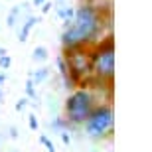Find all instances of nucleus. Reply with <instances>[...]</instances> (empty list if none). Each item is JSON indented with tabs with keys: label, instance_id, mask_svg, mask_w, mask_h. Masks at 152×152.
Here are the masks:
<instances>
[{
	"label": "nucleus",
	"instance_id": "412c9836",
	"mask_svg": "<svg viewBox=\"0 0 152 152\" xmlns=\"http://www.w3.org/2000/svg\"><path fill=\"white\" fill-rule=\"evenodd\" d=\"M44 2H45V0H32V4H34V6H42Z\"/></svg>",
	"mask_w": 152,
	"mask_h": 152
},
{
	"label": "nucleus",
	"instance_id": "aec40b11",
	"mask_svg": "<svg viewBox=\"0 0 152 152\" xmlns=\"http://www.w3.org/2000/svg\"><path fill=\"white\" fill-rule=\"evenodd\" d=\"M6 83V73H0V87Z\"/></svg>",
	"mask_w": 152,
	"mask_h": 152
},
{
	"label": "nucleus",
	"instance_id": "4468645a",
	"mask_svg": "<svg viewBox=\"0 0 152 152\" xmlns=\"http://www.w3.org/2000/svg\"><path fill=\"white\" fill-rule=\"evenodd\" d=\"M12 65V57L8 56V53H4V56H0V67L2 69H8Z\"/></svg>",
	"mask_w": 152,
	"mask_h": 152
},
{
	"label": "nucleus",
	"instance_id": "2eb2a0df",
	"mask_svg": "<svg viewBox=\"0 0 152 152\" xmlns=\"http://www.w3.org/2000/svg\"><path fill=\"white\" fill-rule=\"evenodd\" d=\"M28 105H30V99H28V97H22V99H18V101H16V111H24Z\"/></svg>",
	"mask_w": 152,
	"mask_h": 152
},
{
	"label": "nucleus",
	"instance_id": "f03ea898",
	"mask_svg": "<svg viewBox=\"0 0 152 152\" xmlns=\"http://www.w3.org/2000/svg\"><path fill=\"white\" fill-rule=\"evenodd\" d=\"M91 59V81L113 85L115 79V38L107 34L103 39L89 48Z\"/></svg>",
	"mask_w": 152,
	"mask_h": 152
},
{
	"label": "nucleus",
	"instance_id": "a211bd4d",
	"mask_svg": "<svg viewBox=\"0 0 152 152\" xmlns=\"http://www.w3.org/2000/svg\"><path fill=\"white\" fill-rule=\"evenodd\" d=\"M59 136H61V142H63V144H69V142H71V136H69L67 130H61V132H59Z\"/></svg>",
	"mask_w": 152,
	"mask_h": 152
},
{
	"label": "nucleus",
	"instance_id": "7ed1b4c3",
	"mask_svg": "<svg viewBox=\"0 0 152 152\" xmlns=\"http://www.w3.org/2000/svg\"><path fill=\"white\" fill-rule=\"evenodd\" d=\"M95 107V95L87 87H79L65 99V118L71 126H79L87 121Z\"/></svg>",
	"mask_w": 152,
	"mask_h": 152
},
{
	"label": "nucleus",
	"instance_id": "39448f33",
	"mask_svg": "<svg viewBox=\"0 0 152 152\" xmlns=\"http://www.w3.org/2000/svg\"><path fill=\"white\" fill-rule=\"evenodd\" d=\"M65 63H67L69 79L75 87H85V83L91 81V59L89 48H75V50L63 51Z\"/></svg>",
	"mask_w": 152,
	"mask_h": 152
},
{
	"label": "nucleus",
	"instance_id": "b1692460",
	"mask_svg": "<svg viewBox=\"0 0 152 152\" xmlns=\"http://www.w3.org/2000/svg\"><path fill=\"white\" fill-rule=\"evenodd\" d=\"M2 140H4V134H2V132H0V144H2Z\"/></svg>",
	"mask_w": 152,
	"mask_h": 152
},
{
	"label": "nucleus",
	"instance_id": "4be33fe9",
	"mask_svg": "<svg viewBox=\"0 0 152 152\" xmlns=\"http://www.w3.org/2000/svg\"><path fill=\"white\" fill-rule=\"evenodd\" d=\"M4 101V91H2V87H0V103Z\"/></svg>",
	"mask_w": 152,
	"mask_h": 152
},
{
	"label": "nucleus",
	"instance_id": "20e7f679",
	"mask_svg": "<svg viewBox=\"0 0 152 152\" xmlns=\"http://www.w3.org/2000/svg\"><path fill=\"white\" fill-rule=\"evenodd\" d=\"M85 132L87 136L91 138H97L101 140L105 136H111L113 134V129H115V113H113V107L109 103H101V105H95L91 115L87 117L85 121Z\"/></svg>",
	"mask_w": 152,
	"mask_h": 152
},
{
	"label": "nucleus",
	"instance_id": "ddd939ff",
	"mask_svg": "<svg viewBox=\"0 0 152 152\" xmlns=\"http://www.w3.org/2000/svg\"><path fill=\"white\" fill-rule=\"evenodd\" d=\"M39 142H42V144H44V146L48 148V152H56V146H53V142H51V140H50V138H48L45 134H42V136H39Z\"/></svg>",
	"mask_w": 152,
	"mask_h": 152
},
{
	"label": "nucleus",
	"instance_id": "1a4fd4ad",
	"mask_svg": "<svg viewBox=\"0 0 152 152\" xmlns=\"http://www.w3.org/2000/svg\"><path fill=\"white\" fill-rule=\"evenodd\" d=\"M50 69L51 67H39L36 71H30V77L34 79V83L38 85V83H42V81H45V79L50 77Z\"/></svg>",
	"mask_w": 152,
	"mask_h": 152
},
{
	"label": "nucleus",
	"instance_id": "6e6552de",
	"mask_svg": "<svg viewBox=\"0 0 152 152\" xmlns=\"http://www.w3.org/2000/svg\"><path fill=\"white\" fill-rule=\"evenodd\" d=\"M57 16L63 20V24H69L75 16V8H71V6H67V4L59 6V8H57Z\"/></svg>",
	"mask_w": 152,
	"mask_h": 152
},
{
	"label": "nucleus",
	"instance_id": "f8f14e48",
	"mask_svg": "<svg viewBox=\"0 0 152 152\" xmlns=\"http://www.w3.org/2000/svg\"><path fill=\"white\" fill-rule=\"evenodd\" d=\"M26 97H28V99H38L36 83H34V79H32V77H30L28 81H26Z\"/></svg>",
	"mask_w": 152,
	"mask_h": 152
},
{
	"label": "nucleus",
	"instance_id": "6ab92c4d",
	"mask_svg": "<svg viewBox=\"0 0 152 152\" xmlns=\"http://www.w3.org/2000/svg\"><path fill=\"white\" fill-rule=\"evenodd\" d=\"M51 8H53V2H48V0H45L44 4H42V12H44V14H48Z\"/></svg>",
	"mask_w": 152,
	"mask_h": 152
},
{
	"label": "nucleus",
	"instance_id": "9d476101",
	"mask_svg": "<svg viewBox=\"0 0 152 152\" xmlns=\"http://www.w3.org/2000/svg\"><path fill=\"white\" fill-rule=\"evenodd\" d=\"M48 57H50V51L45 45H36L34 48V53H32L34 61H48Z\"/></svg>",
	"mask_w": 152,
	"mask_h": 152
},
{
	"label": "nucleus",
	"instance_id": "9b49d317",
	"mask_svg": "<svg viewBox=\"0 0 152 152\" xmlns=\"http://www.w3.org/2000/svg\"><path fill=\"white\" fill-rule=\"evenodd\" d=\"M51 126H53L57 132H61V130H67L71 124H69V121L65 117H56L53 121H51Z\"/></svg>",
	"mask_w": 152,
	"mask_h": 152
},
{
	"label": "nucleus",
	"instance_id": "dca6fc26",
	"mask_svg": "<svg viewBox=\"0 0 152 152\" xmlns=\"http://www.w3.org/2000/svg\"><path fill=\"white\" fill-rule=\"evenodd\" d=\"M28 124H30V129H32V130H38V126H39L38 117H36V115H28Z\"/></svg>",
	"mask_w": 152,
	"mask_h": 152
},
{
	"label": "nucleus",
	"instance_id": "f257e3e1",
	"mask_svg": "<svg viewBox=\"0 0 152 152\" xmlns=\"http://www.w3.org/2000/svg\"><path fill=\"white\" fill-rule=\"evenodd\" d=\"M111 16L113 12L99 10L91 0L75 8V16L69 24H63L61 34V48L63 51L75 50V48H91L103 39V30L105 26L111 28Z\"/></svg>",
	"mask_w": 152,
	"mask_h": 152
},
{
	"label": "nucleus",
	"instance_id": "5701e85b",
	"mask_svg": "<svg viewBox=\"0 0 152 152\" xmlns=\"http://www.w3.org/2000/svg\"><path fill=\"white\" fill-rule=\"evenodd\" d=\"M6 53V48H2V45H0V56H4Z\"/></svg>",
	"mask_w": 152,
	"mask_h": 152
},
{
	"label": "nucleus",
	"instance_id": "f3484780",
	"mask_svg": "<svg viewBox=\"0 0 152 152\" xmlns=\"http://www.w3.org/2000/svg\"><path fill=\"white\" fill-rule=\"evenodd\" d=\"M8 136H10L12 140H16L18 136H20V130H18V126H14V124H12L10 129H8Z\"/></svg>",
	"mask_w": 152,
	"mask_h": 152
},
{
	"label": "nucleus",
	"instance_id": "0eeeda50",
	"mask_svg": "<svg viewBox=\"0 0 152 152\" xmlns=\"http://www.w3.org/2000/svg\"><path fill=\"white\" fill-rule=\"evenodd\" d=\"M38 22H39V20H38L36 16H28V18L22 22V28H20V32H18V39H20L22 44H24V42H28L30 32H32V28H34Z\"/></svg>",
	"mask_w": 152,
	"mask_h": 152
},
{
	"label": "nucleus",
	"instance_id": "423d86ee",
	"mask_svg": "<svg viewBox=\"0 0 152 152\" xmlns=\"http://www.w3.org/2000/svg\"><path fill=\"white\" fill-rule=\"evenodd\" d=\"M30 4H18L14 6L10 10V14H8V18H6V24H8V28H16L18 22H24L26 18L30 16Z\"/></svg>",
	"mask_w": 152,
	"mask_h": 152
}]
</instances>
